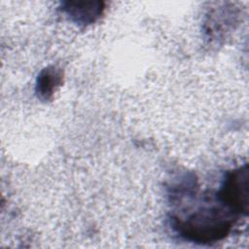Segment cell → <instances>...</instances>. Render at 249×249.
I'll list each match as a JSON object with an SVG mask.
<instances>
[{
    "label": "cell",
    "instance_id": "6da1fadb",
    "mask_svg": "<svg viewBox=\"0 0 249 249\" xmlns=\"http://www.w3.org/2000/svg\"><path fill=\"white\" fill-rule=\"evenodd\" d=\"M218 206H204L187 217L174 218V227L186 239L210 243L223 239L231 231L233 217Z\"/></svg>",
    "mask_w": 249,
    "mask_h": 249
},
{
    "label": "cell",
    "instance_id": "7a4b0ae2",
    "mask_svg": "<svg viewBox=\"0 0 249 249\" xmlns=\"http://www.w3.org/2000/svg\"><path fill=\"white\" fill-rule=\"evenodd\" d=\"M217 198L232 213L246 215L249 206L248 165L230 171L222 184Z\"/></svg>",
    "mask_w": 249,
    "mask_h": 249
},
{
    "label": "cell",
    "instance_id": "3957f363",
    "mask_svg": "<svg viewBox=\"0 0 249 249\" xmlns=\"http://www.w3.org/2000/svg\"><path fill=\"white\" fill-rule=\"evenodd\" d=\"M103 3L99 1H70L62 4V11L76 23L90 24L102 15Z\"/></svg>",
    "mask_w": 249,
    "mask_h": 249
},
{
    "label": "cell",
    "instance_id": "277c9868",
    "mask_svg": "<svg viewBox=\"0 0 249 249\" xmlns=\"http://www.w3.org/2000/svg\"><path fill=\"white\" fill-rule=\"evenodd\" d=\"M61 82L62 73L60 69L50 66L40 73L37 79L36 92L42 99L48 100L53 96V91L60 86Z\"/></svg>",
    "mask_w": 249,
    "mask_h": 249
}]
</instances>
